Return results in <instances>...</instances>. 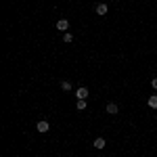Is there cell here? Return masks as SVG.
Listing matches in <instances>:
<instances>
[{"mask_svg": "<svg viewBox=\"0 0 157 157\" xmlns=\"http://www.w3.org/2000/svg\"><path fill=\"white\" fill-rule=\"evenodd\" d=\"M63 42H67V44H71V42H73V36L69 34V32H65V34H63Z\"/></svg>", "mask_w": 157, "mask_h": 157, "instance_id": "cell-10", "label": "cell"}, {"mask_svg": "<svg viewBox=\"0 0 157 157\" xmlns=\"http://www.w3.org/2000/svg\"><path fill=\"white\" fill-rule=\"evenodd\" d=\"M151 86H153V88L157 90V78H153V80H151Z\"/></svg>", "mask_w": 157, "mask_h": 157, "instance_id": "cell-11", "label": "cell"}, {"mask_svg": "<svg viewBox=\"0 0 157 157\" xmlns=\"http://www.w3.org/2000/svg\"><path fill=\"white\" fill-rule=\"evenodd\" d=\"M75 107H78V111H84V109H86V98H78Z\"/></svg>", "mask_w": 157, "mask_h": 157, "instance_id": "cell-9", "label": "cell"}, {"mask_svg": "<svg viewBox=\"0 0 157 157\" xmlns=\"http://www.w3.org/2000/svg\"><path fill=\"white\" fill-rule=\"evenodd\" d=\"M107 113L109 115H117V113H120V107H117L115 103H107Z\"/></svg>", "mask_w": 157, "mask_h": 157, "instance_id": "cell-5", "label": "cell"}, {"mask_svg": "<svg viewBox=\"0 0 157 157\" xmlns=\"http://www.w3.org/2000/svg\"><path fill=\"white\" fill-rule=\"evenodd\" d=\"M94 11H97V15H98V17H105V15L109 13V6L105 4V2H98L97 6H94Z\"/></svg>", "mask_w": 157, "mask_h": 157, "instance_id": "cell-2", "label": "cell"}, {"mask_svg": "<svg viewBox=\"0 0 157 157\" xmlns=\"http://www.w3.org/2000/svg\"><path fill=\"white\" fill-rule=\"evenodd\" d=\"M147 105H149L151 109H157V94H153V97L147 98Z\"/></svg>", "mask_w": 157, "mask_h": 157, "instance_id": "cell-7", "label": "cell"}, {"mask_svg": "<svg viewBox=\"0 0 157 157\" xmlns=\"http://www.w3.org/2000/svg\"><path fill=\"white\" fill-rule=\"evenodd\" d=\"M57 29L65 34V32L69 29V21H67V19H59V21H57Z\"/></svg>", "mask_w": 157, "mask_h": 157, "instance_id": "cell-3", "label": "cell"}, {"mask_svg": "<svg viewBox=\"0 0 157 157\" xmlns=\"http://www.w3.org/2000/svg\"><path fill=\"white\" fill-rule=\"evenodd\" d=\"M61 88H63L65 92H69V90H71V82H69V80H61Z\"/></svg>", "mask_w": 157, "mask_h": 157, "instance_id": "cell-8", "label": "cell"}, {"mask_svg": "<svg viewBox=\"0 0 157 157\" xmlns=\"http://www.w3.org/2000/svg\"><path fill=\"white\" fill-rule=\"evenodd\" d=\"M94 147H97V149H105V147H107V140H105L103 136H98V138H94Z\"/></svg>", "mask_w": 157, "mask_h": 157, "instance_id": "cell-6", "label": "cell"}, {"mask_svg": "<svg viewBox=\"0 0 157 157\" xmlns=\"http://www.w3.org/2000/svg\"><path fill=\"white\" fill-rule=\"evenodd\" d=\"M75 97H78V98H88V88H86V86L75 88Z\"/></svg>", "mask_w": 157, "mask_h": 157, "instance_id": "cell-4", "label": "cell"}, {"mask_svg": "<svg viewBox=\"0 0 157 157\" xmlns=\"http://www.w3.org/2000/svg\"><path fill=\"white\" fill-rule=\"evenodd\" d=\"M36 130H38V132H42V134H46V132L50 130V124H48L46 120H40V121L36 124Z\"/></svg>", "mask_w": 157, "mask_h": 157, "instance_id": "cell-1", "label": "cell"}]
</instances>
